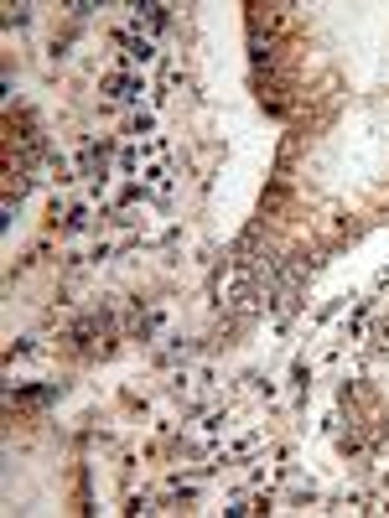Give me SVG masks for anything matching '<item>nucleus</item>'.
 Here are the masks:
<instances>
[{"instance_id":"f257e3e1","label":"nucleus","mask_w":389,"mask_h":518,"mask_svg":"<svg viewBox=\"0 0 389 518\" xmlns=\"http://www.w3.org/2000/svg\"><path fill=\"white\" fill-rule=\"evenodd\" d=\"M135 94H141L135 78H109V99H135Z\"/></svg>"},{"instance_id":"f03ea898","label":"nucleus","mask_w":389,"mask_h":518,"mask_svg":"<svg viewBox=\"0 0 389 518\" xmlns=\"http://www.w3.org/2000/svg\"><path fill=\"white\" fill-rule=\"evenodd\" d=\"M135 11H141V16H145V26H156V32L172 21V16H166V5H135Z\"/></svg>"}]
</instances>
